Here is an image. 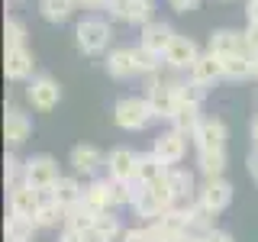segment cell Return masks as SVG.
<instances>
[{
    "label": "cell",
    "mask_w": 258,
    "mask_h": 242,
    "mask_svg": "<svg viewBox=\"0 0 258 242\" xmlns=\"http://www.w3.org/2000/svg\"><path fill=\"white\" fill-rule=\"evenodd\" d=\"M136 62H139V75L155 78L161 71V65H165V55H158V52H152V48L139 45V48H136Z\"/></svg>",
    "instance_id": "1f68e13d"
},
{
    "label": "cell",
    "mask_w": 258,
    "mask_h": 242,
    "mask_svg": "<svg viewBox=\"0 0 258 242\" xmlns=\"http://www.w3.org/2000/svg\"><path fill=\"white\" fill-rule=\"evenodd\" d=\"M223 75L229 78V81H248V78H255V58L248 52L223 55Z\"/></svg>",
    "instance_id": "7402d4cb"
},
{
    "label": "cell",
    "mask_w": 258,
    "mask_h": 242,
    "mask_svg": "<svg viewBox=\"0 0 258 242\" xmlns=\"http://www.w3.org/2000/svg\"><path fill=\"white\" fill-rule=\"evenodd\" d=\"M32 136V119L23 113L20 107H7V116H4V139L10 149L23 145Z\"/></svg>",
    "instance_id": "5bb4252c"
},
{
    "label": "cell",
    "mask_w": 258,
    "mask_h": 242,
    "mask_svg": "<svg viewBox=\"0 0 258 242\" xmlns=\"http://www.w3.org/2000/svg\"><path fill=\"white\" fill-rule=\"evenodd\" d=\"M171 242H204V236H194V232H184V236H177Z\"/></svg>",
    "instance_id": "7bdbcfd3"
},
{
    "label": "cell",
    "mask_w": 258,
    "mask_h": 242,
    "mask_svg": "<svg viewBox=\"0 0 258 242\" xmlns=\"http://www.w3.org/2000/svg\"><path fill=\"white\" fill-rule=\"evenodd\" d=\"M248 133H252V142L258 145V113L252 116V126H248Z\"/></svg>",
    "instance_id": "ee69618b"
},
{
    "label": "cell",
    "mask_w": 258,
    "mask_h": 242,
    "mask_svg": "<svg viewBox=\"0 0 258 242\" xmlns=\"http://www.w3.org/2000/svg\"><path fill=\"white\" fill-rule=\"evenodd\" d=\"M204 97H207V87L204 84H197V81H181L177 84V100L181 103H190V107H200L204 103Z\"/></svg>",
    "instance_id": "d6a6232c"
},
{
    "label": "cell",
    "mask_w": 258,
    "mask_h": 242,
    "mask_svg": "<svg viewBox=\"0 0 258 242\" xmlns=\"http://www.w3.org/2000/svg\"><path fill=\"white\" fill-rule=\"evenodd\" d=\"M84 204L94 213H110L116 210V184L110 177H94L91 184H84Z\"/></svg>",
    "instance_id": "9c48e42d"
},
{
    "label": "cell",
    "mask_w": 258,
    "mask_h": 242,
    "mask_svg": "<svg viewBox=\"0 0 258 242\" xmlns=\"http://www.w3.org/2000/svg\"><path fill=\"white\" fill-rule=\"evenodd\" d=\"M94 210L81 200V204L68 207V213H64V229H75V232H91L94 229Z\"/></svg>",
    "instance_id": "83f0119b"
},
{
    "label": "cell",
    "mask_w": 258,
    "mask_h": 242,
    "mask_svg": "<svg viewBox=\"0 0 258 242\" xmlns=\"http://www.w3.org/2000/svg\"><path fill=\"white\" fill-rule=\"evenodd\" d=\"M152 119L155 116H152L145 97H123V100H116V107H113V123L119 129H126V133H139Z\"/></svg>",
    "instance_id": "7a4b0ae2"
},
{
    "label": "cell",
    "mask_w": 258,
    "mask_h": 242,
    "mask_svg": "<svg viewBox=\"0 0 258 242\" xmlns=\"http://www.w3.org/2000/svg\"><path fill=\"white\" fill-rule=\"evenodd\" d=\"M4 165H7V168H4V171H7V184H10V188H13V184H20V181H23V168H26V161H20V158L10 152Z\"/></svg>",
    "instance_id": "e575fe53"
},
{
    "label": "cell",
    "mask_w": 258,
    "mask_h": 242,
    "mask_svg": "<svg viewBox=\"0 0 258 242\" xmlns=\"http://www.w3.org/2000/svg\"><path fill=\"white\" fill-rule=\"evenodd\" d=\"M226 139H229V129H226V123L220 116H204L197 133L190 136L197 152H226Z\"/></svg>",
    "instance_id": "5b68a950"
},
{
    "label": "cell",
    "mask_w": 258,
    "mask_h": 242,
    "mask_svg": "<svg viewBox=\"0 0 258 242\" xmlns=\"http://www.w3.org/2000/svg\"><path fill=\"white\" fill-rule=\"evenodd\" d=\"M171 42H174V29L168 26V23L152 20V23H145V26H142V39H139V45L152 48V52H158V55H165Z\"/></svg>",
    "instance_id": "ac0fdd59"
},
{
    "label": "cell",
    "mask_w": 258,
    "mask_h": 242,
    "mask_svg": "<svg viewBox=\"0 0 258 242\" xmlns=\"http://www.w3.org/2000/svg\"><path fill=\"white\" fill-rule=\"evenodd\" d=\"M165 181H168V188H171L174 191V197H177V204H184V207H187V204H194V194H197V191H194V174L190 171H184V168H171V171H168V177H165Z\"/></svg>",
    "instance_id": "d4e9b609"
},
{
    "label": "cell",
    "mask_w": 258,
    "mask_h": 242,
    "mask_svg": "<svg viewBox=\"0 0 258 242\" xmlns=\"http://www.w3.org/2000/svg\"><path fill=\"white\" fill-rule=\"evenodd\" d=\"M78 0H39V13L45 16L48 23H64L75 10Z\"/></svg>",
    "instance_id": "f546056e"
},
{
    "label": "cell",
    "mask_w": 258,
    "mask_h": 242,
    "mask_svg": "<svg viewBox=\"0 0 258 242\" xmlns=\"http://www.w3.org/2000/svg\"><path fill=\"white\" fill-rule=\"evenodd\" d=\"M252 58H255V78H258V55H252Z\"/></svg>",
    "instance_id": "f6af8a7d"
},
{
    "label": "cell",
    "mask_w": 258,
    "mask_h": 242,
    "mask_svg": "<svg viewBox=\"0 0 258 242\" xmlns=\"http://www.w3.org/2000/svg\"><path fill=\"white\" fill-rule=\"evenodd\" d=\"M245 168H248V174L258 181V145H252V152L245 155Z\"/></svg>",
    "instance_id": "74e56055"
},
{
    "label": "cell",
    "mask_w": 258,
    "mask_h": 242,
    "mask_svg": "<svg viewBox=\"0 0 258 242\" xmlns=\"http://www.w3.org/2000/svg\"><path fill=\"white\" fill-rule=\"evenodd\" d=\"M207 52L213 55H232V52H245V36L236 29H213L210 32V42H207Z\"/></svg>",
    "instance_id": "ffe728a7"
},
{
    "label": "cell",
    "mask_w": 258,
    "mask_h": 242,
    "mask_svg": "<svg viewBox=\"0 0 258 242\" xmlns=\"http://www.w3.org/2000/svg\"><path fill=\"white\" fill-rule=\"evenodd\" d=\"M136 168H139V155L133 149H113L107 155V171H110V181L116 184H126L136 177Z\"/></svg>",
    "instance_id": "4fadbf2b"
},
{
    "label": "cell",
    "mask_w": 258,
    "mask_h": 242,
    "mask_svg": "<svg viewBox=\"0 0 258 242\" xmlns=\"http://www.w3.org/2000/svg\"><path fill=\"white\" fill-rule=\"evenodd\" d=\"M7 204H10V213H20V216H32L36 220V210H39V191L29 188L26 181L13 184L10 194H7Z\"/></svg>",
    "instance_id": "2e32d148"
},
{
    "label": "cell",
    "mask_w": 258,
    "mask_h": 242,
    "mask_svg": "<svg viewBox=\"0 0 258 242\" xmlns=\"http://www.w3.org/2000/svg\"><path fill=\"white\" fill-rule=\"evenodd\" d=\"M110 39H113V29L100 16H87L75 26V42L84 55H103L110 48Z\"/></svg>",
    "instance_id": "6da1fadb"
},
{
    "label": "cell",
    "mask_w": 258,
    "mask_h": 242,
    "mask_svg": "<svg viewBox=\"0 0 258 242\" xmlns=\"http://www.w3.org/2000/svg\"><path fill=\"white\" fill-rule=\"evenodd\" d=\"M78 4H84L87 10H107V4H110V0H78Z\"/></svg>",
    "instance_id": "60d3db41"
},
{
    "label": "cell",
    "mask_w": 258,
    "mask_h": 242,
    "mask_svg": "<svg viewBox=\"0 0 258 242\" xmlns=\"http://www.w3.org/2000/svg\"><path fill=\"white\" fill-rule=\"evenodd\" d=\"M36 229H39V223L32 216H20V213H10L7 216V226H4L7 242H32Z\"/></svg>",
    "instance_id": "cb8c5ba5"
},
{
    "label": "cell",
    "mask_w": 258,
    "mask_h": 242,
    "mask_svg": "<svg viewBox=\"0 0 258 242\" xmlns=\"http://www.w3.org/2000/svg\"><path fill=\"white\" fill-rule=\"evenodd\" d=\"M55 197H58V204L68 210V207H75V204L84 200V184H81L78 177H71V174H61L58 184H55Z\"/></svg>",
    "instance_id": "4316f807"
},
{
    "label": "cell",
    "mask_w": 258,
    "mask_h": 242,
    "mask_svg": "<svg viewBox=\"0 0 258 242\" xmlns=\"http://www.w3.org/2000/svg\"><path fill=\"white\" fill-rule=\"evenodd\" d=\"M204 242H236V239H232V232H226V229H210L204 236Z\"/></svg>",
    "instance_id": "f35d334b"
},
{
    "label": "cell",
    "mask_w": 258,
    "mask_h": 242,
    "mask_svg": "<svg viewBox=\"0 0 258 242\" xmlns=\"http://www.w3.org/2000/svg\"><path fill=\"white\" fill-rule=\"evenodd\" d=\"M152 152H155L168 168H174V165H181V161H184V155H187V136L177 133V129L158 133L155 142H152Z\"/></svg>",
    "instance_id": "ba28073f"
},
{
    "label": "cell",
    "mask_w": 258,
    "mask_h": 242,
    "mask_svg": "<svg viewBox=\"0 0 258 242\" xmlns=\"http://www.w3.org/2000/svg\"><path fill=\"white\" fill-rule=\"evenodd\" d=\"M223 75V58L220 55H213V52H204L197 62H194V68H190V81H197V84H204V87H213Z\"/></svg>",
    "instance_id": "d6986e66"
},
{
    "label": "cell",
    "mask_w": 258,
    "mask_h": 242,
    "mask_svg": "<svg viewBox=\"0 0 258 242\" xmlns=\"http://www.w3.org/2000/svg\"><path fill=\"white\" fill-rule=\"evenodd\" d=\"M197 200L207 210H213V213H223V210L232 204V184L226 181V177H210V181L200 184Z\"/></svg>",
    "instance_id": "30bf717a"
},
{
    "label": "cell",
    "mask_w": 258,
    "mask_h": 242,
    "mask_svg": "<svg viewBox=\"0 0 258 242\" xmlns=\"http://www.w3.org/2000/svg\"><path fill=\"white\" fill-rule=\"evenodd\" d=\"M200 55H204V52L197 48V42H194V39L174 36V42L168 45V52H165V65H168V68H174V71H190L194 62H197Z\"/></svg>",
    "instance_id": "7c38bea8"
},
{
    "label": "cell",
    "mask_w": 258,
    "mask_h": 242,
    "mask_svg": "<svg viewBox=\"0 0 258 242\" xmlns=\"http://www.w3.org/2000/svg\"><path fill=\"white\" fill-rule=\"evenodd\" d=\"M197 171L204 174V181H210V177H223L226 152H197Z\"/></svg>",
    "instance_id": "f1b7e54d"
},
{
    "label": "cell",
    "mask_w": 258,
    "mask_h": 242,
    "mask_svg": "<svg viewBox=\"0 0 258 242\" xmlns=\"http://www.w3.org/2000/svg\"><path fill=\"white\" fill-rule=\"evenodd\" d=\"M4 75H7V81H13V84L32 78V55H29L26 45L7 48V55H4Z\"/></svg>",
    "instance_id": "9a60e30c"
},
{
    "label": "cell",
    "mask_w": 258,
    "mask_h": 242,
    "mask_svg": "<svg viewBox=\"0 0 258 242\" xmlns=\"http://www.w3.org/2000/svg\"><path fill=\"white\" fill-rule=\"evenodd\" d=\"M123 232L126 229L119 226V216L110 210V213H97L94 216V229L84 232V236H87V242H113L116 236H123Z\"/></svg>",
    "instance_id": "44dd1931"
},
{
    "label": "cell",
    "mask_w": 258,
    "mask_h": 242,
    "mask_svg": "<svg viewBox=\"0 0 258 242\" xmlns=\"http://www.w3.org/2000/svg\"><path fill=\"white\" fill-rule=\"evenodd\" d=\"M58 242H87V236H84V232H75V229H61Z\"/></svg>",
    "instance_id": "ab89813d"
},
{
    "label": "cell",
    "mask_w": 258,
    "mask_h": 242,
    "mask_svg": "<svg viewBox=\"0 0 258 242\" xmlns=\"http://www.w3.org/2000/svg\"><path fill=\"white\" fill-rule=\"evenodd\" d=\"M4 39H7V48H20V45H26V26H23L20 20H7V26H4Z\"/></svg>",
    "instance_id": "836d02e7"
},
{
    "label": "cell",
    "mask_w": 258,
    "mask_h": 242,
    "mask_svg": "<svg viewBox=\"0 0 258 242\" xmlns=\"http://www.w3.org/2000/svg\"><path fill=\"white\" fill-rule=\"evenodd\" d=\"M200 119H204L200 107H190V103H177L174 116L168 119V123H171V129H177V133L194 136V133H197V126H200Z\"/></svg>",
    "instance_id": "484cf974"
},
{
    "label": "cell",
    "mask_w": 258,
    "mask_h": 242,
    "mask_svg": "<svg viewBox=\"0 0 258 242\" xmlns=\"http://www.w3.org/2000/svg\"><path fill=\"white\" fill-rule=\"evenodd\" d=\"M168 4H171V10H177V13H190V10L200 7V0H168Z\"/></svg>",
    "instance_id": "8d00e7d4"
},
{
    "label": "cell",
    "mask_w": 258,
    "mask_h": 242,
    "mask_svg": "<svg viewBox=\"0 0 258 242\" xmlns=\"http://www.w3.org/2000/svg\"><path fill=\"white\" fill-rule=\"evenodd\" d=\"M168 171H171V168H168L165 161L155 155V152H142V155H139V168H136V177H139L142 184H158V181H165Z\"/></svg>",
    "instance_id": "603a6c76"
},
{
    "label": "cell",
    "mask_w": 258,
    "mask_h": 242,
    "mask_svg": "<svg viewBox=\"0 0 258 242\" xmlns=\"http://www.w3.org/2000/svg\"><path fill=\"white\" fill-rule=\"evenodd\" d=\"M58 100H61V87H58V81H55V78L36 75V78L26 81V103H29L32 110L48 113V110L58 107Z\"/></svg>",
    "instance_id": "277c9868"
},
{
    "label": "cell",
    "mask_w": 258,
    "mask_h": 242,
    "mask_svg": "<svg viewBox=\"0 0 258 242\" xmlns=\"http://www.w3.org/2000/svg\"><path fill=\"white\" fill-rule=\"evenodd\" d=\"M58 161L52 155H32L26 161V168H23V181L29 184V188L36 191H45V188H55L58 184Z\"/></svg>",
    "instance_id": "8992f818"
},
{
    "label": "cell",
    "mask_w": 258,
    "mask_h": 242,
    "mask_svg": "<svg viewBox=\"0 0 258 242\" xmlns=\"http://www.w3.org/2000/svg\"><path fill=\"white\" fill-rule=\"evenodd\" d=\"M107 13L113 16V20L133 23V26H145V23H152L155 4H152V0H110Z\"/></svg>",
    "instance_id": "52a82bcc"
},
{
    "label": "cell",
    "mask_w": 258,
    "mask_h": 242,
    "mask_svg": "<svg viewBox=\"0 0 258 242\" xmlns=\"http://www.w3.org/2000/svg\"><path fill=\"white\" fill-rule=\"evenodd\" d=\"M107 75L116 81H129L139 75V62H136V48H113L107 55Z\"/></svg>",
    "instance_id": "e0dca14e"
},
{
    "label": "cell",
    "mask_w": 258,
    "mask_h": 242,
    "mask_svg": "<svg viewBox=\"0 0 258 242\" xmlns=\"http://www.w3.org/2000/svg\"><path fill=\"white\" fill-rule=\"evenodd\" d=\"M177 84L181 81H165V78H152L149 91H145V100H149V110L155 119H171L174 110H177Z\"/></svg>",
    "instance_id": "3957f363"
},
{
    "label": "cell",
    "mask_w": 258,
    "mask_h": 242,
    "mask_svg": "<svg viewBox=\"0 0 258 242\" xmlns=\"http://www.w3.org/2000/svg\"><path fill=\"white\" fill-rule=\"evenodd\" d=\"M242 36H245V52L258 55V23H248V26L242 29Z\"/></svg>",
    "instance_id": "d590c367"
},
{
    "label": "cell",
    "mask_w": 258,
    "mask_h": 242,
    "mask_svg": "<svg viewBox=\"0 0 258 242\" xmlns=\"http://www.w3.org/2000/svg\"><path fill=\"white\" fill-rule=\"evenodd\" d=\"M68 165L75 168V174H87V177H94L100 168H107V155H103L97 145H87V142H81L71 149V155H68Z\"/></svg>",
    "instance_id": "8fae6325"
},
{
    "label": "cell",
    "mask_w": 258,
    "mask_h": 242,
    "mask_svg": "<svg viewBox=\"0 0 258 242\" xmlns=\"http://www.w3.org/2000/svg\"><path fill=\"white\" fill-rule=\"evenodd\" d=\"M119 239H123V242H171L155 223H149V226H133V229H126Z\"/></svg>",
    "instance_id": "4dcf8cb0"
},
{
    "label": "cell",
    "mask_w": 258,
    "mask_h": 242,
    "mask_svg": "<svg viewBox=\"0 0 258 242\" xmlns=\"http://www.w3.org/2000/svg\"><path fill=\"white\" fill-rule=\"evenodd\" d=\"M245 13H248V23H258V0H248Z\"/></svg>",
    "instance_id": "b9f144b4"
}]
</instances>
